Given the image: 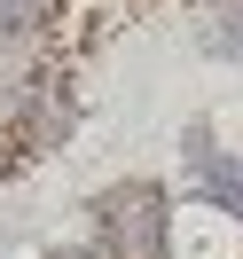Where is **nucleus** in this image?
<instances>
[{"label":"nucleus","mask_w":243,"mask_h":259,"mask_svg":"<svg viewBox=\"0 0 243 259\" xmlns=\"http://www.w3.org/2000/svg\"><path fill=\"white\" fill-rule=\"evenodd\" d=\"M204 16H212V48L220 55H243V0H204Z\"/></svg>","instance_id":"5"},{"label":"nucleus","mask_w":243,"mask_h":259,"mask_svg":"<svg viewBox=\"0 0 243 259\" xmlns=\"http://www.w3.org/2000/svg\"><path fill=\"white\" fill-rule=\"evenodd\" d=\"M55 24H63V0H0V48H24Z\"/></svg>","instance_id":"4"},{"label":"nucleus","mask_w":243,"mask_h":259,"mask_svg":"<svg viewBox=\"0 0 243 259\" xmlns=\"http://www.w3.org/2000/svg\"><path fill=\"white\" fill-rule=\"evenodd\" d=\"M71 126H79V95H71V79H32V87L8 95L0 149H8V165H39L47 149L71 142Z\"/></svg>","instance_id":"2"},{"label":"nucleus","mask_w":243,"mask_h":259,"mask_svg":"<svg viewBox=\"0 0 243 259\" xmlns=\"http://www.w3.org/2000/svg\"><path fill=\"white\" fill-rule=\"evenodd\" d=\"M196 8H204V0H196Z\"/></svg>","instance_id":"7"},{"label":"nucleus","mask_w":243,"mask_h":259,"mask_svg":"<svg viewBox=\"0 0 243 259\" xmlns=\"http://www.w3.org/2000/svg\"><path fill=\"white\" fill-rule=\"evenodd\" d=\"M180 157H188V181H196V196H204L212 212H227V220H243V157L212 149V126H204V118H196L188 134H180Z\"/></svg>","instance_id":"3"},{"label":"nucleus","mask_w":243,"mask_h":259,"mask_svg":"<svg viewBox=\"0 0 243 259\" xmlns=\"http://www.w3.org/2000/svg\"><path fill=\"white\" fill-rule=\"evenodd\" d=\"M39 259H94V243H47Z\"/></svg>","instance_id":"6"},{"label":"nucleus","mask_w":243,"mask_h":259,"mask_svg":"<svg viewBox=\"0 0 243 259\" xmlns=\"http://www.w3.org/2000/svg\"><path fill=\"white\" fill-rule=\"evenodd\" d=\"M86 220H94V259H173V196L141 173L94 189Z\"/></svg>","instance_id":"1"}]
</instances>
